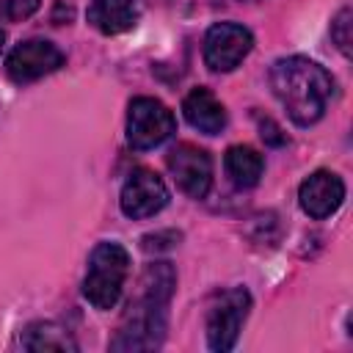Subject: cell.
Wrapping results in <instances>:
<instances>
[{
    "mask_svg": "<svg viewBox=\"0 0 353 353\" xmlns=\"http://www.w3.org/2000/svg\"><path fill=\"white\" fill-rule=\"evenodd\" d=\"M176 287L171 262H152L138 279V295L127 303L110 350H154L165 336L168 303Z\"/></svg>",
    "mask_w": 353,
    "mask_h": 353,
    "instance_id": "6da1fadb",
    "label": "cell"
},
{
    "mask_svg": "<svg viewBox=\"0 0 353 353\" xmlns=\"http://www.w3.org/2000/svg\"><path fill=\"white\" fill-rule=\"evenodd\" d=\"M270 85L276 99L298 127L320 121L334 94V80L325 66L306 55L279 58L270 69Z\"/></svg>",
    "mask_w": 353,
    "mask_h": 353,
    "instance_id": "7a4b0ae2",
    "label": "cell"
},
{
    "mask_svg": "<svg viewBox=\"0 0 353 353\" xmlns=\"http://www.w3.org/2000/svg\"><path fill=\"white\" fill-rule=\"evenodd\" d=\"M127 273H130L127 248L121 243H113V240L99 243L88 256V270H85V279H83L85 301L99 312L113 309L121 298Z\"/></svg>",
    "mask_w": 353,
    "mask_h": 353,
    "instance_id": "3957f363",
    "label": "cell"
},
{
    "mask_svg": "<svg viewBox=\"0 0 353 353\" xmlns=\"http://www.w3.org/2000/svg\"><path fill=\"white\" fill-rule=\"evenodd\" d=\"M176 130L174 113L154 97H135L127 108V143L138 152L154 149Z\"/></svg>",
    "mask_w": 353,
    "mask_h": 353,
    "instance_id": "277c9868",
    "label": "cell"
},
{
    "mask_svg": "<svg viewBox=\"0 0 353 353\" xmlns=\"http://www.w3.org/2000/svg\"><path fill=\"white\" fill-rule=\"evenodd\" d=\"M248 309H251V295L245 287L223 290L207 312V345L218 353L232 350L248 317Z\"/></svg>",
    "mask_w": 353,
    "mask_h": 353,
    "instance_id": "5b68a950",
    "label": "cell"
},
{
    "mask_svg": "<svg viewBox=\"0 0 353 353\" xmlns=\"http://www.w3.org/2000/svg\"><path fill=\"white\" fill-rule=\"evenodd\" d=\"M254 36L245 25L215 22L204 36V63L212 72H232L251 52Z\"/></svg>",
    "mask_w": 353,
    "mask_h": 353,
    "instance_id": "8992f818",
    "label": "cell"
},
{
    "mask_svg": "<svg viewBox=\"0 0 353 353\" xmlns=\"http://www.w3.org/2000/svg\"><path fill=\"white\" fill-rule=\"evenodd\" d=\"M66 61V55L61 52V47H55L47 39H28L19 41L8 58H6V74L14 83H33L44 74H52L55 69H61Z\"/></svg>",
    "mask_w": 353,
    "mask_h": 353,
    "instance_id": "52a82bcc",
    "label": "cell"
},
{
    "mask_svg": "<svg viewBox=\"0 0 353 353\" xmlns=\"http://www.w3.org/2000/svg\"><path fill=\"white\" fill-rule=\"evenodd\" d=\"M165 163H168V171L174 176L176 188L185 196L204 199L210 193V185H212V157L204 149H199L196 143L182 141V143H176L168 152Z\"/></svg>",
    "mask_w": 353,
    "mask_h": 353,
    "instance_id": "ba28073f",
    "label": "cell"
},
{
    "mask_svg": "<svg viewBox=\"0 0 353 353\" xmlns=\"http://www.w3.org/2000/svg\"><path fill=\"white\" fill-rule=\"evenodd\" d=\"M121 212L132 221H143V218H152L157 215L165 204H168V188L165 182L149 171V168H138L127 176L124 188H121Z\"/></svg>",
    "mask_w": 353,
    "mask_h": 353,
    "instance_id": "9c48e42d",
    "label": "cell"
},
{
    "mask_svg": "<svg viewBox=\"0 0 353 353\" xmlns=\"http://www.w3.org/2000/svg\"><path fill=\"white\" fill-rule=\"evenodd\" d=\"M298 201H301V210L309 215V218H328L334 215L342 201H345V182L339 174L328 171V168H320L314 174H309L301 188H298Z\"/></svg>",
    "mask_w": 353,
    "mask_h": 353,
    "instance_id": "30bf717a",
    "label": "cell"
},
{
    "mask_svg": "<svg viewBox=\"0 0 353 353\" xmlns=\"http://www.w3.org/2000/svg\"><path fill=\"white\" fill-rule=\"evenodd\" d=\"M182 113L188 124L204 135H218L226 127V108L210 88H201V85L188 91V97L182 99Z\"/></svg>",
    "mask_w": 353,
    "mask_h": 353,
    "instance_id": "8fae6325",
    "label": "cell"
},
{
    "mask_svg": "<svg viewBox=\"0 0 353 353\" xmlns=\"http://www.w3.org/2000/svg\"><path fill=\"white\" fill-rule=\"evenodd\" d=\"M88 22L105 33V36H119L138 22V6L135 0H91L88 6Z\"/></svg>",
    "mask_w": 353,
    "mask_h": 353,
    "instance_id": "7c38bea8",
    "label": "cell"
},
{
    "mask_svg": "<svg viewBox=\"0 0 353 353\" xmlns=\"http://www.w3.org/2000/svg\"><path fill=\"white\" fill-rule=\"evenodd\" d=\"M223 168H226V176L232 179V185H237V188H254L259 182L262 171H265V160H262V154L254 146L234 143V146L226 149Z\"/></svg>",
    "mask_w": 353,
    "mask_h": 353,
    "instance_id": "4fadbf2b",
    "label": "cell"
},
{
    "mask_svg": "<svg viewBox=\"0 0 353 353\" xmlns=\"http://www.w3.org/2000/svg\"><path fill=\"white\" fill-rule=\"evenodd\" d=\"M22 347L28 350H77V342L55 323H33L22 334Z\"/></svg>",
    "mask_w": 353,
    "mask_h": 353,
    "instance_id": "5bb4252c",
    "label": "cell"
},
{
    "mask_svg": "<svg viewBox=\"0 0 353 353\" xmlns=\"http://www.w3.org/2000/svg\"><path fill=\"white\" fill-rule=\"evenodd\" d=\"M41 0H0V19L3 22H19L36 14Z\"/></svg>",
    "mask_w": 353,
    "mask_h": 353,
    "instance_id": "9a60e30c",
    "label": "cell"
},
{
    "mask_svg": "<svg viewBox=\"0 0 353 353\" xmlns=\"http://www.w3.org/2000/svg\"><path fill=\"white\" fill-rule=\"evenodd\" d=\"M350 19H353L350 8H342L331 22V39H334V44L339 47L342 55H350V25H353Z\"/></svg>",
    "mask_w": 353,
    "mask_h": 353,
    "instance_id": "2e32d148",
    "label": "cell"
},
{
    "mask_svg": "<svg viewBox=\"0 0 353 353\" xmlns=\"http://www.w3.org/2000/svg\"><path fill=\"white\" fill-rule=\"evenodd\" d=\"M259 135H262V141H268V143H273V146H281V143H287V135H281V130H279V124L273 121V119H259Z\"/></svg>",
    "mask_w": 353,
    "mask_h": 353,
    "instance_id": "e0dca14e",
    "label": "cell"
},
{
    "mask_svg": "<svg viewBox=\"0 0 353 353\" xmlns=\"http://www.w3.org/2000/svg\"><path fill=\"white\" fill-rule=\"evenodd\" d=\"M3 44H6V33H3V28H0V52H3Z\"/></svg>",
    "mask_w": 353,
    "mask_h": 353,
    "instance_id": "ac0fdd59",
    "label": "cell"
}]
</instances>
